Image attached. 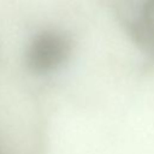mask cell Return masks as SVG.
<instances>
[{
  "instance_id": "obj_2",
  "label": "cell",
  "mask_w": 154,
  "mask_h": 154,
  "mask_svg": "<svg viewBox=\"0 0 154 154\" xmlns=\"http://www.w3.org/2000/svg\"><path fill=\"white\" fill-rule=\"evenodd\" d=\"M142 20L146 28V31L149 36V40L154 45V0H147L143 6Z\"/></svg>"
},
{
  "instance_id": "obj_1",
  "label": "cell",
  "mask_w": 154,
  "mask_h": 154,
  "mask_svg": "<svg viewBox=\"0 0 154 154\" xmlns=\"http://www.w3.org/2000/svg\"><path fill=\"white\" fill-rule=\"evenodd\" d=\"M70 37L58 30H42L28 45L25 63L35 73H48L60 67L71 55Z\"/></svg>"
}]
</instances>
